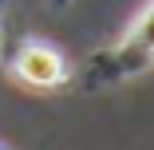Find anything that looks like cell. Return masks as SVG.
Instances as JSON below:
<instances>
[{"label":"cell","instance_id":"3","mask_svg":"<svg viewBox=\"0 0 154 150\" xmlns=\"http://www.w3.org/2000/svg\"><path fill=\"white\" fill-rule=\"evenodd\" d=\"M48 4H51L55 12H63V8H71V4H75V0H48Z\"/></svg>","mask_w":154,"mask_h":150},{"label":"cell","instance_id":"2","mask_svg":"<svg viewBox=\"0 0 154 150\" xmlns=\"http://www.w3.org/2000/svg\"><path fill=\"white\" fill-rule=\"evenodd\" d=\"M12 75L32 87V91H55L71 83V63L67 55L48 40H24L12 55Z\"/></svg>","mask_w":154,"mask_h":150},{"label":"cell","instance_id":"1","mask_svg":"<svg viewBox=\"0 0 154 150\" xmlns=\"http://www.w3.org/2000/svg\"><path fill=\"white\" fill-rule=\"evenodd\" d=\"M154 67V0L134 12L115 44L91 55V63L83 67V91H111V87L134 83Z\"/></svg>","mask_w":154,"mask_h":150},{"label":"cell","instance_id":"4","mask_svg":"<svg viewBox=\"0 0 154 150\" xmlns=\"http://www.w3.org/2000/svg\"><path fill=\"white\" fill-rule=\"evenodd\" d=\"M0 150H8V146H0Z\"/></svg>","mask_w":154,"mask_h":150}]
</instances>
